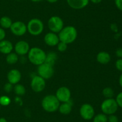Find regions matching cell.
Returning a JSON list of instances; mask_svg holds the SVG:
<instances>
[{
	"mask_svg": "<svg viewBox=\"0 0 122 122\" xmlns=\"http://www.w3.org/2000/svg\"><path fill=\"white\" fill-rule=\"evenodd\" d=\"M77 35V31L74 26H67L63 28L59 32L58 38L60 41L67 44L75 41Z\"/></svg>",
	"mask_w": 122,
	"mask_h": 122,
	"instance_id": "6da1fadb",
	"label": "cell"
},
{
	"mask_svg": "<svg viewBox=\"0 0 122 122\" xmlns=\"http://www.w3.org/2000/svg\"><path fill=\"white\" fill-rule=\"evenodd\" d=\"M46 55L45 51L38 47H33L29 51L28 59L35 65H40L45 62Z\"/></svg>",
	"mask_w": 122,
	"mask_h": 122,
	"instance_id": "7a4b0ae2",
	"label": "cell"
},
{
	"mask_svg": "<svg viewBox=\"0 0 122 122\" xmlns=\"http://www.w3.org/2000/svg\"><path fill=\"white\" fill-rule=\"evenodd\" d=\"M42 106L44 110L49 112H55L58 110L60 101L54 95L50 94L44 97L42 101Z\"/></svg>",
	"mask_w": 122,
	"mask_h": 122,
	"instance_id": "3957f363",
	"label": "cell"
},
{
	"mask_svg": "<svg viewBox=\"0 0 122 122\" xmlns=\"http://www.w3.org/2000/svg\"><path fill=\"white\" fill-rule=\"evenodd\" d=\"M117 104L116 99L113 98H108L102 102L101 105V108L104 114L106 115L114 114L118 110Z\"/></svg>",
	"mask_w": 122,
	"mask_h": 122,
	"instance_id": "277c9868",
	"label": "cell"
},
{
	"mask_svg": "<svg viewBox=\"0 0 122 122\" xmlns=\"http://www.w3.org/2000/svg\"><path fill=\"white\" fill-rule=\"evenodd\" d=\"M27 30L32 35H38L44 30V24L39 19H32L27 23Z\"/></svg>",
	"mask_w": 122,
	"mask_h": 122,
	"instance_id": "5b68a950",
	"label": "cell"
},
{
	"mask_svg": "<svg viewBox=\"0 0 122 122\" xmlns=\"http://www.w3.org/2000/svg\"><path fill=\"white\" fill-rule=\"evenodd\" d=\"M48 28L54 33H59L63 28V21L60 17L52 16L49 19Z\"/></svg>",
	"mask_w": 122,
	"mask_h": 122,
	"instance_id": "8992f818",
	"label": "cell"
},
{
	"mask_svg": "<svg viewBox=\"0 0 122 122\" xmlns=\"http://www.w3.org/2000/svg\"><path fill=\"white\" fill-rule=\"evenodd\" d=\"M38 72L39 76L44 79H49L54 74L53 67L50 65L44 63L38 66Z\"/></svg>",
	"mask_w": 122,
	"mask_h": 122,
	"instance_id": "52a82bcc",
	"label": "cell"
},
{
	"mask_svg": "<svg viewBox=\"0 0 122 122\" xmlns=\"http://www.w3.org/2000/svg\"><path fill=\"white\" fill-rule=\"evenodd\" d=\"M80 114L83 119L89 120L94 117L95 111L91 105L89 104H85L81 106L80 109Z\"/></svg>",
	"mask_w": 122,
	"mask_h": 122,
	"instance_id": "ba28073f",
	"label": "cell"
},
{
	"mask_svg": "<svg viewBox=\"0 0 122 122\" xmlns=\"http://www.w3.org/2000/svg\"><path fill=\"white\" fill-rule=\"evenodd\" d=\"M31 87L32 90L36 92H41L45 89V79L39 75H35L33 77L31 81Z\"/></svg>",
	"mask_w": 122,
	"mask_h": 122,
	"instance_id": "9c48e42d",
	"label": "cell"
},
{
	"mask_svg": "<svg viewBox=\"0 0 122 122\" xmlns=\"http://www.w3.org/2000/svg\"><path fill=\"white\" fill-rule=\"evenodd\" d=\"M10 29L13 34L17 36H21L27 31V26L22 22H15L12 23Z\"/></svg>",
	"mask_w": 122,
	"mask_h": 122,
	"instance_id": "30bf717a",
	"label": "cell"
},
{
	"mask_svg": "<svg viewBox=\"0 0 122 122\" xmlns=\"http://www.w3.org/2000/svg\"><path fill=\"white\" fill-rule=\"evenodd\" d=\"M56 96L60 102H67L70 100L71 92L66 87H61L57 90Z\"/></svg>",
	"mask_w": 122,
	"mask_h": 122,
	"instance_id": "8fae6325",
	"label": "cell"
},
{
	"mask_svg": "<svg viewBox=\"0 0 122 122\" xmlns=\"http://www.w3.org/2000/svg\"><path fill=\"white\" fill-rule=\"evenodd\" d=\"M15 51L19 55H25L29 51V45L25 41H20L15 45Z\"/></svg>",
	"mask_w": 122,
	"mask_h": 122,
	"instance_id": "7c38bea8",
	"label": "cell"
},
{
	"mask_svg": "<svg viewBox=\"0 0 122 122\" xmlns=\"http://www.w3.org/2000/svg\"><path fill=\"white\" fill-rule=\"evenodd\" d=\"M8 81L12 84H16L20 81L21 79V73L19 70L15 69L10 71L7 75Z\"/></svg>",
	"mask_w": 122,
	"mask_h": 122,
	"instance_id": "4fadbf2b",
	"label": "cell"
},
{
	"mask_svg": "<svg viewBox=\"0 0 122 122\" xmlns=\"http://www.w3.org/2000/svg\"><path fill=\"white\" fill-rule=\"evenodd\" d=\"M44 41L47 45L50 46H55L57 45L60 41L58 36L54 32H48L45 35Z\"/></svg>",
	"mask_w": 122,
	"mask_h": 122,
	"instance_id": "5bb4252c",
	"label": "cell"
},
{
	"mask_svg": "<svg viewBox=\"0 0 122 122\" xmlns=\"http://www.w3.org/2000/svg\"><path fill=\"white\" fill-rule=\"evenodd\" d=\"M89 0H67L68 5L71 8L76 10L82 9L89 3Z\"/></svg>",
	"mask_w": 122,
	"mask_h": 122,
	"instance_id": "9a60e30c",
	"label": "cell"
},
{
	"mask_svg": "<svg viewBox=\"0 0 122 122\" xmlns=\"http://www.w3.org/2000/svg\"><path fill=\"white\" fill-rule=\"evenodd\" d=\"M13 46L10 41L2 40L0 41V51L4 54H9L12 51Z\"/></svg>",
	"mask_w": 122,
	"mask_h": 122,
	"instance_id": "2e32d148",
	"label": "cell"
},
{
	"mask_svg": "<svg viewBox=\"0 0 122 122\" xmlns=\"http://www.w3.org/2000/svg\"><path fill=\"white\" fill-rule=\"evenodd\" d=\"M97 60L98 62L102 64H107L110 61V55L106 51H101L97 56Z\"/></svg>",
	"mask_w": 122,
	"mask_h": 122,
	"instance_id": "e0dca14e",
	"label": "cell"
},
{
	"mask_svg": "<svg viewBox=\"0 0 122 122\" xmlns=\"http://www.w3.org/2000/svg\"><path fill=\"white\" fill-rule=\"evenodd\" d=\"M72 108V104L70 102V100L67 102H63V104L60 105L58 110L59 111L63 114H69L71 111Z\"/></svg>",
	"mask_w": 122,
	"mask_h": 122,
	"instance_id": "ac0fdd59",
	"label": "cell"
},
{
	"mask_svg": "<svg viewBox=\"0 0 122 122\" xmlns=\"http://www.w3.org/2000/svg\"><path fill=\"white\" fill-rule=\"evenodd\" d=\"M12 21L10 17L7 16H4L0 19V25L5 29L10 28L12 25Z\"/></svg>",
	"mask_w": 122,
	"mask_h": 122,
	"instance_id": "d6986e66",
	"label": "cell"
},
{
	"mask_svg": "<svg viewBox=\"0 0 122 122\" xmlns=\"http://www.w3.org/2000/svg\"><path fill=\"white\" fill-rule=\"evenodd\" d=\"M56 59H57V55H56V53L54 52L50 53L46 55L45 61L44 63H46L51 66H53L54 65L55 62H56Z\"/></svg>",
	"mask_w": 122,
	"mask_h": 122,
	"instance_id": "ffe728a7",
	"label": "cell"
},
{
	"mask_svg": "<svg viewBox=\"0 0 122 122\" xmlns=\"http://www.w3.org/2000/svg\"><path fill=\"white\" fill-rule=\"evenodd\" d=\"M18 59H19L18 55L14 53H10L8 54L7 57H6V61H7V63H8L9 64H14L17 62Z\"/></svg>",
	"mask_w": 122,
	"mask_h": 122,
	"instance_id": "44dd1931",
	"label": "cell"
},
{
	"mask_svg": "<svg viewBox=\"0 0 122 122\" xmlns=\"http://www.w3.org/2000/svg\"><path fill=\"white\" fill-rule=\"evenodd\" d=\"M14 90L15 94L18 96H23L26 93V89L23 85L16 84L14 87Z\"/></svg>",
	"mask_w": 122,
	"mask_h": 122,
	"instance_id": "7402d4cb",
	"label": "cell"
},
{
	"mask_svg": "<svg viewBox=\"0 0 122 122\" xmlns=\"http://www.w3.org/2000/svg\"><path fill=\"white\" fill-rule=\"evenodd\" d=\"M108 117L105 114H98L94 117L93 122H107Z\"/></svg>",
	"mask_w": 122,
	"mask_h": 122,
	"instance_id": "603a6c76",
	"label": "cell"
},
{
	"mask_svg": "<svg viewBox=\"0 0 122 122\" xmlns=\"http://www.w3.org/2000/svg\"><path fill=\"white\" fill-rule=\"evenodd\" d=\"M102 94L107 99L108 98H112L114 96V91L110 87H106L102 91Z\"/></svg>",
	"mask_w": 122,
	"mask_h": 122,
	"instance_id": "cb8c5ba5",
	"label": "cell"
},
{
	"mask_svg": "<svg viewBox=\"0 0 122 122\" xmlns=\"http://www.w3.org/2000/svg\"><path fill=\"white\" fill-rule=\"evenodd\" d=\"M11 102L10 98L6 96H2L0 97V105L3 106H7Z\"/></svg>",
	"mask_w": 122,
	"mask_h": 122,
	"instance_id": "d4e9b609",
	"label": "cell"
},
{
	"mask_svg": "<svg viewBox=\"0 0 122 122\" xmlns=\"http://www.w3.org/2000/svg\"><path fill=\"white\" fill-rule=\"evenodd\" d=\"M58 51H61V52H63V51H66L67 49V44L63 43V42H59L58 44Z\"/></svg>",
	"mask_w": 122,
	"mask_h": 122,
	"instance_id": "484cf974",
	"label": "cell"
},
{
	"mask_svg": "<svg viewBox=\"0 0 122 122\" xmlns=\"http://www.w3.org/2000/svg\"><path fill=\"white\" fill-rule=\"evenodd\" d=\"M116 101L118 106L122 108V92L117 94L116 99Z\"/></svg>",
	"mask_w": 122,
	"mask_h": 122,
	"instance_id": "4316f807",
	"label": "cell"
},
{
	"mask_svg": "<svg viewBox=\"0 0 122 122\" xmlns=\"http://www.w3.org/2000/svg\"><path fill=\"white\" fill-rule=\"evenodd\" d=\"M4 90L7 93H10V92H11L12 90L13 89V86L12 84H11L10 83H8L5 84L4 87Z\"/></svg>",
	"mask_w": 122,
	"mask_h": 122,
	"instance_id": "83f0119b",
	"label": "cell"
},
{
	"mask_svg": "<svg viewBox=\"0 0 122 122\" xmlns=\"http://www.w3.org/2000/svg\"><path fill=\"white\" fill-rule=\"evenodd\" d=\"M108 122H119V119L114 114L110 115L108 118Z\"/></svg>",
	"mask_w": 122,
	"mask_h": 122,
	"instance_id": "f1b7e54d",
	"label": "cell"
},
{
	"mask_svg": "<svg viewBox=\"0 0 122 122\" xmlns=\"http://www.w3.org/2000/svg\"><path fill=\"white\" fill-rule=\"evenodd\" d=\"M116 67L120 71H122V59H119L116 62Z\"/></svg>",
	"mask_w": 122,
	"mask_h": 122,
	"instance_id": "f546056e",
	"label": "cell"
},
{
	"mask_svg": "<svg viewBox=\"0 0 122 122\" xmlns=\"http://www.w3.org/2000/svg\"><path fill=\"white\" fill-rule=\"evenodd\" d=\"M117 8L120 11H122V0H114Z\"/></svg>",
	"mask_w": 122,
	"mask_h": 122,
	"instance_id": "4dcf8cb0",
	"label": "cell"
},
{
	"mask_svg": "<svg viewBox=\"0 0 122 122\" xmlns=\"http://www.w3.org/2000/svg\"><path fill=\"white\" fill-rule=\"evenodd\" d=\"M5 37V32L4 30L2 28H0V41L3 40Z\"/></svg>",
	"mask_w": 122,
	"mask_h": 122,
	"instance_id": "1f68e13d",
	"label": "cell"
},
{
	"mask_svg": "<svg viewBox=\"0 0 122 122\" xmlns=\"http://www.w3.org/2000/svg\"><path fill=\"white\" fill-rule=\"evenodd\" d=\"M116 54L117 57H122V49H121V48L118 49L116 51Z\"/></svg>",
	"mask_w": 122,
	"mask_h": 122,
	"instance_id": "d6a6232c",
	"label": "cell"
},
{
	"mask_svg": "<svg viewBox=\"0 0 122 122\" xmlns=\"http://www.w3.org/2000/svg\"><path fill=\"white\" fill-rule=\"evenodd\" d=\"M94 4H98L102 1V0H89Z\"/></svg>",
	"mask_w": 122,
	"mask_h": 122,
	"instance_id": "836d02e7",
	"label": "cell"
},
{
	"mask_svg": "<svg viewBox=\"0 0 122 122\" xmlns=\"http://www.w3.org/2000/svg\"><path fill=\"white\" fill-rule=\"evenodd\" d=\"M119 84H120V86L122 87V73L120 75V77H119Z\"/></svg>",
	"mask_w": 122,
	"mask_h": 122,
	"instance_id": "e575fe53",
	"label": "cell"
},
{
	"mask_svg": "<svg viewBox=\"0 0 122 122\" xmlns=\"http://www.w3.org/2000/svg\"><path fill=\"white\" fill-rule=\"evenodd\" d=\"M46 1L50 2V3H55L57 1H58V0H46Z\"/></svg>",
	"mask_w": 122,
	"mask_h": 122,
	"instance_id": "d590c367",
	"label": "cell"
},
{
	"mask_svg": "<svg viewBox=\"0 0 122 122\" xmlns=\"http://www.w3.org/2000/svg\"><path fill=\"white\" fill-rule=\"evenodd\" d=\"M0 122H7V121L6 120V119L5 118H0Z\"/></svg>",
	"mask_w": 122,
	"mask_h": 122,
	"instance_id": "8d00e7d4",
	"label": "cell"
},
{
	"mask_svg": "<svg viewBox=\"0 0 122 122\" xmlns=\"http://www.w3.org/2000/svg\"><path fill=\"white\" fill-rule=\"evenodd\" d=\"M31 1H33V2H39V1H41L42 0H31Z\"/></svg>",
	"mask_w": 122,
	"mask_h": 122,
	"instance_id": "74e56055",
	"label": "cell"
},
{
	"mask_svg": "<svg viewBox=\"0 0 122 122\" xmlns=\"http://www.w3.org/2000/svg\"><path fill=\"white\" fill-rule=\"evenodd\" d=\"M0 108H1V106H0Z\"/></svg>",
	"mask_w": 122,
	"mask_h": 122,
	"instance_id": "f35d334b",
	"label": "cell"
}]
</instances>
